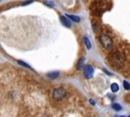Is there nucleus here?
I'll list each match as a JSON object with an SVG mask.
<instances>
[{
	"label": "nucleus",
	"mask_w": 130,
	"mask_h": 117,
	"mask_svg": "<svg viewBox=\"0 0 130 117\" xmlns=\"http://www.w3.org/2000/svg\"><path fill=\"white\" fill-rule=\"evenodd\" d=\"M66 96V90L63 87H59L53 90L52 92V98L54 100H61Z\"/></svg>",
	"instance_id": "obj_1"
},
{
	"label": "nucleus",
	"mask_w": 130,
	"mask_h": 117,
	"mask_svg": "<svg viewBox=\"0 0 130 117\" xmlns=\"http://www.w3.org/2000/svg\"><path fill=\"white\" fill-rule=\"evenodd\" d=\"M101 42H102V45L104 46L105 49H110L113 45V41H112V38L110 36H108L107 34L103 33L101 34Z\"/></svg>",
	"instance_id": "obj_2"
},
{
	"label": "nucleus",
	"mask_w": 130,
	"mask_h": 117,
	"mask_svg": "<svg viewBox=\"0 0 130 117\" xmlns=\"http://www.w3.org/2000/svg\"><path fill=\"white\" fill-rule=\"evenodd\" d=\"M83 68H84V69H83V75H84V77H85L86 79L91 78L92 75H93V68H92L90 65H86V66H84Z\"/></svg>",
	"instance_id": "obj_3"
},
{
	"label": "nucleus",
	"mask_w": 130,
	"mask_h": 117,
	"mask_svg": "<svg viewBox=\"0 0 130 117\" xmlns=\"http://www.w3.org/2000/svg\"><path fill=\"white\" fill-rule=\"evenodd\" d=\"M112 63L118 68V66H122V61H121V57L119 56L118 53H114L112 55Z\"/></svg>",
	"instance_id": "obj_4"
},
{
	"label": "nucleus",
	"mask_w": 130,
	"mask_h": 117,
	"mask_svg": "<svg viewBox=\"0 0 130 117\" xmlns=\"http://www.w3.org/2000/svg\"><path fill=\"white\" fill-rule=\"evenodd\" d=\"M60 20H61V22H62V24H63L64 26H66V27H71V21H70V19H68L66 16H64V15L60 16Z\"/></svg>",
	"instance_id": "obj_5"
},
{
	"label": "nucleus",
	"mask_w": 130,
	"mask_h": 117,
	"mask_svg": "<svg viewBox=\"0 0 130 117\" xmlns=\"http://www.w3.org/2000/svg\"><path fill=\"white\" fill-rule=\"evenodd\" d=\"M84 66H85V57H84V56H81V57L78 60V62H77L76 68H77V70H81Z\"/></svg>",
	"instance_id": "obj_6"
},
{
	"label": "nucleus",
	"mask_w": 130,
	"mask_h": 117,
	"mask_svg": "<svg viewBox=\"0 0 130 117\" xmlns=\"http://www.w3.org/2000/svg\"><path fill=\"white\" fill-rule=\"evenodd\" d=\"M66 17H67L68 19H70V20L74 21V22H79V21H80V18H79L78 16H76V15H72V14H66Z\"/></svg>",
	"instance_id": "obj_7"
},
{
	"label": "nucleus",
	"mask_w": 130,
	"mask_h": 117,
	"mask_svg": "<svg viewBox=\"0 0 130 117\" xmlns=\"http://www.w3.org/2000/svg\"><path fill=\"white\" fill-rule=\"evenodd\" d=\"M47 77L50 78V79H56L59 77V72H51V73H48L47 74Z\"/></svg>",
	"instance_id": "obj_8"
},
{
	"label": "nucleus",
	"mask_w": 130,
	"mask_h": 117,
	"mask_svg": "<svg viewBox=\"0 0 130 117\" xmlns=\"http://www.w3.org/2000/svg\"><path fill=\"white\" fill-rule=\"evenodd\" d=\"M83 42H84V44H85V46H86V48L87 49H90V47H91V44H90V41H89V39L86 37V36H83Z\"/></svg>",
	"instance_id": "obj_9"
},
{
	"label": "nucleus",
	"mask_w": 130,
	"mask_h": 117,
	"mask_svg": "<svg viewBox=\"0 0 130 117\" xmlns=\"http://www.w3.org/2000/svg\"><path fill=\"white\" fill-rule=\"evenodd\" d=\"M111 91H112L113 93H116V92L119 91V86H118L117 83H113V84L111 85Z\"/></svg>",
	"instance_id": "obj_10"
},
{
	"label": "nucleus",
	"mask_w": 130,
	"mask_h": 117,
	"mask_svg": "<svg viewBox=\"0 0 130 117\" xmlns=\"http://www.w3.org/2000/svg\"><path fill=\"white\" fill-rule=\"evenodd\" d=\"M112 108H113L115 111H120V110L122 109L121 105L118 104V103H113V104H112Z\"/></svg>",
	"instance_id": "obj_11"
},
{
	"label": "nucleus",
	"mask_w": 130,
	"mask_h": 117,
	"mask_svg": "<svg viewBox=\"0 0 130 117\" xmlns=\"http://www.w3.org/2000/svg\"><path fill=\"white\" fill-rule=\"evenodd\" d=\"M123 87H124V89L127 90V91L130 90V84H129L127 81H124V82H123Z\"/></svg>",
	"instance_id": "obj_12"
},
{
	"label": "nucleus",
	"mask_w": 130,
	"mask_h": 117,
	"mask_svg": "<svg viewBox=\"0 0 130 117\" xmlns=\"http://www.w3.org/2000/svg\"><path fill=\"white\" fill-rule=\"evenodd\" d=\"M17 63H18V65H20V66H22V67H24V68H28V69H30V67H29V65H27V64H25V63H23V62H21V61H17Z\"/></svg>",
	"instance_id": "obj_13"
},
{
	"label": "nucleus",
	"mask_w": 130,
	"mask_h": 117,
	"mask_svg": "<svg viewBox=\"0 0 130 117\" xmlns=\"http://www.w3.org/2000/svg\"><path fill=\"white\" fill-rule=\"evenodd\" d=\"M44 3H45L47 6H49V7H54V6H55V4H54L53 2H51V1H45Z\"/></svg>",
	"instance_id": "obj_14"
},
{
	"label": "nucleus",
	"mask_w": 130,
	"mask_h": 117,
	"mask_svg": "<svg viewBox=\"0 0 130 117\" xmlns=\"http://www.w3.org/2000/svg\"><path fill=\"white\" fill-rule=\"evenodd\" d=\"M32 2H34V0H26V1L22 2L21 5H22V6H23V5H27V4H30V3H32Z\"/></svg>",
	"instance_id": "obj_15"
},
{
	"label": "nucleus",
	"mask_w": 130,
	"mask_h": 117,
	"mask_svg": "<svg viewBox=\"0 0 130 117\" xmlns=\"http://www.w3.org/2000/svg\"><path fill=\"white\" fill-rule=\"evenodd\" d=\"M104 72H105V73H106V74H107V75H109V76H110V75H112V74H111V73H110V72H108V71H107V70H106V69H104Z\"/></svg>",
	"instance_id": "obj_16"
},
{
	"label": "nucleus",
	"mask_w": 130,
	"mask_h": 117,
	"mask_svg": "<svg viewBox=\"0 0 130 117\" xmlns=\"http://www.w3.org/2000/svg\"><path fill=\"white\" fill-rule=\"evenodd\" d=\"M89 103L91 104V105H94L95 103H94V101H92V100H89Z\"/></svg>",
	"instance_id": "obj_17"
},
{
	"label": "nucleus",
	"mask_w": 130,
	"mask_h": 117,
	"mask_svg": "<svg viewBox=\"0 0 130 117\" xmlns=\"http://www.w3.org/2000/svg\"><path fill=\"white\" fill-rule=\"evenodd\" d=\"M119 117H125V116H119Z\"/></svg>",
	"instance_id": "obj_18"
}]
</instances>
